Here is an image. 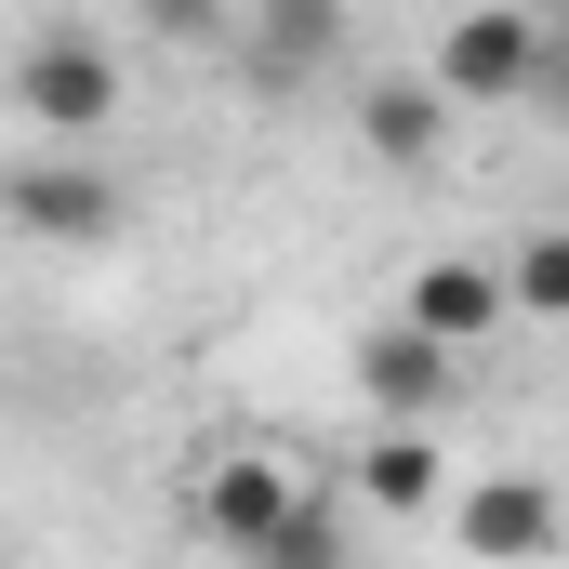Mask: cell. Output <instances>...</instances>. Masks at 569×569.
Here are the masks:
<instances>
[{"mask_svg":"<svg viewBox=\"0 0 569 569\" xmlns=\"http://www.w3.org/2000/svg\"><path fill=\"white\" fill-rule=\"evenodd\" d=\"M530 53H543L530 0H463V27L437 40V93L450 107H530Z\"/></svg>","mask_w":569,"mask_h":569,"instance_id":"cell-1","label":"cell"},{"mask_svg":"<svg viewBox=\"0 0 569 569\" xmlns=\"http://www.w3.org/2000/svg\"><path fill=\"white\" fill-rule=\"evenodd\" d=\"M13 107H27L40 133H107V120H120V53L80 40V27H40V40L13 53Z\"/></svg>","mask_w":569,"mask_h":569,"instance_id":"cell-2","label":"cell"},{"mask_svg":"<svg viewBox=\"0 0 569 569\" xmlns=\"http://www.w3.org/2000/svg\"><path fill=\"white\" fill-rule=\"evenodd\" d=\"M450 543L477 569H543L569 543V503L543 477H463V490H450Z\"/></svg>","mask_w":569,"mask_h":569,"instance_id":"cell-3","label":"cell"},{"mask_svg":"<svg viewBox=\"0 0 569 569\" xmlns=\"http://www.w3.org/2000/svg\"><path fill=\"white\" fill-rule=\"evenodd\" d=\"M120 172H80V159H27V172H0V226L13 239H53V252H93V239H120Z\"/></svg>","mask_w":569,"mask_h":569,"instance_id":"cell-4","label":"cell"},{"mask_svg":"<svg viewBox=\"0 0 569 569\" xmlns=\"http://www.w3.org/2000/svg\"><path fill=\"white\" fill-rule=\"evenodd\" d=\"M450 385H463V358L437 345L425 318H358V398H371L385 425H437Z\"/></svg>","mask_w":569,"mask_h":569,"instance_id":"cell-5","label":"cell"},{"mask_svg":"<svg viewBox=\"0 0 569 569\" xmlns=\"http://www.w3.org/2000/svg\"><path fill=\"white\" fill-rule=\"evenodd\" d=\"M318 67H345V0H252L239 13V80L252 93H305Z\"/></svg>","mask_w":569,"mask_h":569,"instance_id":"cell-6","label":"cell"},{"mask_svg":"<svg viewBox=\"0 0 569 569\" xmlns=\"http://www.w3.org/2000/svg\"><path fill=\"white\" fill-rule=\"evenodd\" d=\"M291 503H305V477H291V463H266V450H226V463L199 477V530H212L226 557H252Z\"/></svg>","mask_w":569,"mask_h":569,"instance_id":"cell-7","label":"cell"},{"mask_svg":"<svg viewBox=\"0 0 569 569\" xmlns=\"http://www.w3.org/2000/svg\"><path fill=\"white\" fill-rule=\"evenodd\" d=\"M398 318H425L437 345H450V358H463V345H490V331H503V318H517V291H503V266H463V252H437L425 279L398 291Z\"/></svg>","mask_w":569,"mask_h":569,"instance_id":"cell-8","label":"cell"},{"mask_svg":"<svg viewBox=\"0 0 569 569\" xmlns=\"http://www.w3.org/2000/svg\"><path fill=\"white\" fill-rule=\"evenodd\" d=\"M358 146H371L385 172H437V146H450V93H437V80H358Z\"/></svg>","mask_w":569,"mask_h":569,"instance_id":"cell-9","label":"cell"},{"mask_svg":"<svg viewBox=\"0 0 569 569\" xmlns=\"http://www.w3.org/2000/svg\"><path fill=\"white\" fill-rule=\"evenodd\" d=\"M358 503H371V517H425V503H450L437 437H425V425H385L371 450H358Z\"/></svg>","mask_w":569,"mask_h":569,"instance_id":"cell-10","label":"cell"},{"mask_svg":"<svg viewBox=\"0 0 569 569\" xmlns=\"http://www.w3.org/2000/svg\"><path fill=\"white\" fill-rule=\"evenodd\" d=\"M239 569H358V530H345V503H318V490H305V503H291Z\"/></svg>","mask_w":569,"mask_h":569,"instance_id":"cell-11","label":"cell"},{"mask_svg":"<svg viewBox=\"0 0 569 569\" xmlns=\"http://www.w3.org/2000/svg\"><path fill=\"white\" fill-rule=\"evenodd\" d=\"M503 291H517V318L569 331V226H530V239L503 252Z\"/></svg>","mask_w":569,"mask_h":569,"instance_id":"cell-12","label":"cell"},{"mask_svg":"<svg viewBox=\"0 0 569 569\" xmlns=\"http://www.w3.org/2000/svg\"><path fill=\"white\" fill-rule=\"evenodd\" d=\"M530 120L569 133V13H543V53H530Z\"/></svg>","mask_w":569,"mask_h":569,"instance_id":"cell-13","label":"cell"},{"mask_svg":"<svg viewBox=\"0 0 569 569\" xmlns=\"http://www.w3.org/2000/svg\"><path fill=\"white\" fill-rule=\"evenodd\" d=\"M146 27H159V40H239V13H226V0H133Z\"/></svg>","mask_w":569,"mask_h":569,"instance_id":"cell-14","label":"cell"},{"mask_svg":"<svg viewBox=\"0 0 569 569\" xmlns=\"http://www.w3.org/2000/svg\"><path fill=\"white\" fill-rule=\"evenodd\" d=\"M0 569H13V557H0Z\"/></svg>","mask_w":569,"mask_h":569,"instance_id":"cell-15","label":"cell"}]
</instances>
